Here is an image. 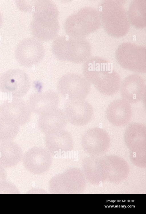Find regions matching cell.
Masks as SVG:
<instances>
[{
  "label": "cell",
  "instance_id": "cell-14",
  "mask_svg": "<svg viewBox=\"0 0 146 214\" xmlns=\"http://www.w3.org/2000/svg\"><path fill=\"white\" fill-rule=\"evenodd\" d=\"M59 101L56 92L48 90L32 94L27 103L31 112L40 115L58 108Z\"/></svg>",
  "mask_w": 146,
  "mask_h": 214
},
{
  "label": "cell",
  "instance_id": "cell-21",
  "mask_svg": "<svg viewBox=\"0 0 146 214\" xmlns=\"http://www.w3.org/2000/svg\"><path fill=\"white\" fill-rule=\"evenodd\" d=\"M20 125L0 115V142L12 141L18 134Z\"/></svg>",
  "mask_w": 146,
  "mask_h": 214
},
{
  "label": "cell",
  "instance_id": "cell-2",
  "mask_svg": "<svg viewBox=\"0 0 146 214\" xmlns=\"http://www.w3.org/2000/svg\"><path fill=\"white\" fill-rule=\"evenodd\" d=\"M30 24L31 33L41 41H50L57 35L60 28L58 11L56 4L49 0L34 2Z\"/></svg>",
  "mask_w": 146,
  "mask_h": 214
},
{
  "label": "cell",
  "instance_id": "cell-10",
  "mask_svg": "<svg viewBox=\"0 0 146 214\" xmlns=\"http://www.w3.org/2000/svg\"><path fill=\"white\" fill-rule=\"evenodd\" d=\"M111 143L110 136L104 129L94 127L83 134L81 144L84 150L90 154H99L106 150Z\"/></svg>",
  "mask_w": 146,
  "mask_h": 214
},
{
  "label": "cell",
  "instance_id": "cell-12",
  "mask_svg": "<svg viewBox=\"0 0 146 214\" xmlns=\"http://www.w3.org/2000/svg\"><path fill=\"white\" fill-rule=\"evenodd\" d=\"M31 113L27 103L17 98L4 102L0 107V115L16 122L20 126L29 121Z\"/></svg>",
  "mask_w": 146,
  "mask_h": 214
},
{
  "label": "cell",
  "instance_id": "cell-4",
  "mask_svg": "<svg viewBox=\"0 0 146 214\" xmlns=\"http://www.w3.org/2000/svg\"><path fill=\"white\" fill-rule=\"evenodd\" d=\"M57 88L60 93L68 99H85L90 92L91 84L83 76L69 73L59 79Z\"/></svg>",
  "mask_w": 146,
  "mask_h": 214
},
{
  "label": "cell",
  "instance_id": "cell-19",
  "mask_svg": "<svg viewBox=\"0 0 146 214\" xmlns=\"http://www.w3.org/2000/svg\"><path fill=\"white\" fill-rule=\"evenodd\" d=\"M23 153L19 145L12 141L0 142V165L5 168L13 167L22 160Z\"/></svg>",
  "mask_w": 146,
  "mask_h": 214
},
{
  "label": "cell",
  "instance_id": "cell-16",
  "mask_svg": "<svg viewBox=\"0 0 146 214\" xmlns=\"http://www.w3.org/2000/svg\"><path fill=\"white\" fill-rule=\"evenodd\" d=\"M106 115L108 121L113 125L125 126L130 122L132 116L130 104L123 99L114 100L108 106Z\"/></svg>",
  "mask_w": 146,
  "mask_h": 214
},
{
  "label": "cell",
  "instance_id": "cell-20",
  "mask_svg": "<svg viewBox=\"0 0 146 214\" xmlns=\"http://www.w3.org/2000/svg\"><path fill=\"white\" fill-rule=\"evenodd\" d=\"M124 138L126 144L130 148L134 150L145 148L146 126L139 123L131 124L125 130Z\"/></svg>",
  "mask_w": 146,
  "mask_h": 214
},
{
  "label": "cell",
  "instance_id": "cell-13",
  "mask_svg": "<svg viewBox=\"0 0 146 214\" xmlns=\"http://www.w3.org/2000/svg\"><path fill=\"white\" fill-rule=\"evenodd\" d=\"M119 64L123 68L138 73L146 72L145 53L138 49H122L116 54Z\"/></svg>",
  "mask_w": 146,
  "mask_h": 214
},
{
  "label": "cell",
  "instance_id": "cell-24",
  "mask_svg": "<svg viewBox=\"0 0 146 214\" xmlns=\"http://www.w3.org/2000/svg\"><path fill=\"white\" fill-rule=\"evenodd\" d=\"M5 169L0 165V186L7 181V173Z\"/></svg>",
  "mask_w": 146,
  "mask_h": 214
},
{
  "label": "cell",
  "instance_id": "cell-3",
  "mask_svg": "<svg viewBox=\"0 0 146 214\" xmlns=\"http://www.w3.org/2000/svg\"><path fill=\"white\" fill-rule=\"evenodd\" d=\"M52 49L54 56L58 60L77 64L85 62L90 54L85 40L68 35L56 38L52 43Z\"/></svg>",
  "mask_w": 146,
  "mask_h": 214
},
{
  "label": "cell",
  "instance_id": "cell-5",
  "mask_svg": "<svg viewBox=\"0 0 146 214\" xmlns=\"http://www.w3.org/2000/svg\"><path fill=\"white\" fill-rule=\"evenodd\" d=\"M45 49L41 41L35 37H28L21 40L15 50L18 62L25 67L39 64L43 58Z\"/></svg>",
  "mask_w": 146,
  "mask_h": 214
},
{
  "label": "cell",
  "instance_id": "cell-15",
  "mask_svg": "<svg viewBox=\"0 0 146 214\" xmlns=\"http://www.w3.org/2000/svg\"><path fill=\"white\" fill-rule=\"evenodd\" d=\"M44 143L46 150L51 154L71 150L74 142L71 134L64 129L59 130L46 134Z\"/></svg>",
  "mask_w": 146,
  "mask_h": 214
},
{
  "label": "cell",
  "instance_id": "cell-25",
  "mask_svg": "<svg viewBox=\"0 0 146 214\" xmlns=\"http://www.w3.org/2000/svg\"><path fill=\"white\" fill-rule=\"evenodd\" d=\"M3 22V17L2 13L0 11V28L2 25Z\"/></svg>",
  "mask_w": 146,
  "mask_h": 214
},
{
  "label": "cell",
  "instance_id": "cell-22",
  "mask_svg": "<svg viewBox=\"0 0 146 214\" xmlns=\"http://www.w3.org/2000/svg\"><path fill=\"white\" fill-rule=\"evenodd\" d=\"M19 193V189L14 184L7 181L0 186V194Z\"/></svg>",
  "mask_w": 146,
  "mask_h": 214
},
{
  "label": "cell",
  "instance_id": "cell-23",
  "mask_svg": "<svg viewBox=\"0 0 146 214\" xmlns=\"http://www.w3.org/2000/svg\"><path fill=\"white\" fill-rule=\"evenodd\" d=\"M18 8L21 11L29 12L32 10L34 2L25 0H17L15 2Z\"/></svg>",
  "mask_w": 146,
  "mask_h": 214
},
{
  "label": "cell",
  "instance_id": "cell-6",
  "mask_svg": "<svg viewBox=\"0 0 146 214\" xmlns=\"http://www.w3.org/2000/svg\"><path fill=\"white\" fill-rule=\"evenodd\" d=\"M30 86L29 78L24 71L15 69L9 70L0 77V89L21 98L28 91Z\"/></svg>",
  "mask_w": 146,
  "mask_h": 214
},
{
  "label": "cell",
  "instance_id": "cell-1",
  "mask_svg": "<svg viewBox=\"0 0 146 214\" xmlns=\"http://www.w3.org/2000/svg\"><path fill=\"white\" fill-rule=\"evenodd\" d=\"M83 74L90 84L104 96H113L119 89L121 82L119 75L103 59L98 57L88 58L84 65Z\"/></svg>",
  "mask_w": 146,
  "mask_h": 214
},
{
  "label": "cell",
  "instance_id": "cell-7",
  "mask_svg": "<svg viewBox=\"0 0 146 214\" xmlns=\"http://www.w3.org/2000/svg\"><path fill=\"white\" fill-rule=\"evenodd\" d=\"M64 109L67 121L78 126L87 124L92 120L94 115L92 105L85 99H67Z\"/></svg>",
  "mask_w": 146,
  "mask_h": 214
},
{
  "label": "cell",
  "instance_id": "cell-17",
  "mask_svg": "<svg viewBox=\"0 0 146 214\" xmlns=\"http://www.w3.org/2000/svg\"><path fill=\"white\" fill-rule=\"evenodd\" d=\"M89 23L88 9L83 8L68 17L65 22L64 28L68 36L81 38L88 32Z\"/></svg>",
  "mask_w": 146,
  "mask_h": 214
},
{
  "label": "cell",
  "instance_id": "cell-8",
  "mask_svg": "<svg viewBox=\"0 0 146 214\" xmlns=\"http://www.w3.org/2000/svg\"><path fill=\"white\" fill-rule=\"evenodd\" d=\"M80 173L78 169L74 167L55 175L50 182V192L54 194L77 193L79 190Z\"/></svg>",
  "mask_w": 146,
  "mask_h": 214
},
{
  "label": "cell",
  "instance_id": "cell-18",
  "mask_svg": "<svg viewBox=\"0 0 146 214\" xmlns=\"http://www.w3.org/2000/svg\"><path fill=\"white\" fill-rule=\"evenodd\" d=\"M67 122L64 111L58 108L40 115L38 126L40 130L46 134L64 129Z\"/></svg>",
  "mask_w": 146,
  "mask_h": 214
},
{
  "label": "cell",
  "instance_id": "cell-9",
  "mask_svg": "<svg viewBox=\"0 0 146 214\" xmlns=\"http://www.w3.org/2000/svg\"><path fill=\"white\" fill-rule=\"evenodd\" d=\"M25 168L31 173L40 174L47 171L52 162L51 154L46 149L34 147L28 150L22 159Z\"/></svg>",
  "mask_w": 146,
  "mask_h": 214
},
{
  "label": "cell",
  "instance_id": "cell-11",
  "mask_svg": "<svg viewBox=\"0 0 146 214\" xmlns=\"http://www.w3.org/2000/svg\"><path fill=\"white\" fill-rule=\"evenodd\" d=\"M119 89L122 99L130 104L136 103L145 96V82L139 74H131L121 82Z\"/></svg>",
  "mask_w": 146,
  "mask_h": 214
}]
</instances>
